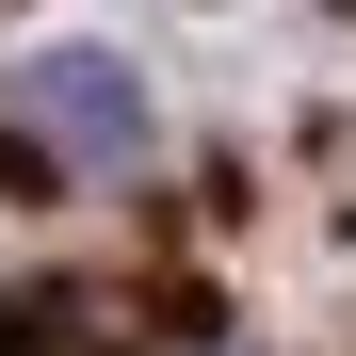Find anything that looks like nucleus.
I'll return each instance as SVG.
<instances>
[{"instance_id": "2", "label": "nucleus", "mask_w": 356, "mask_h": 356, "mask_svg": "<svg viewBox=\"0 0 356 356\" xmlns=\"http://www.w3.org/2000/svg\"><path fill=\"white\" fill-rule=\"evenodd\" d=\"M0 356H113V291H0Z\"/></svg>"}, {"instance_id": "1", "label": "nucleus", "mask_w": 356, "mask_h": 356, "mask_svg": "<svg viewBox=\"0 0 356 356\" xmlns=\"http://www.w3.org/2000/svg\"><path fill=\"white\" fill-rule=\"evenodd\" d=\"M17 113H33V146H65V162H146V81L113 65V49H33Z\"/></svg>"}]
</instances>
